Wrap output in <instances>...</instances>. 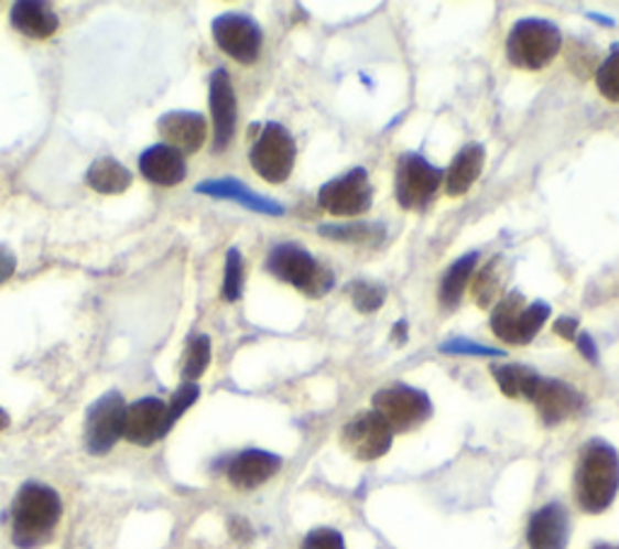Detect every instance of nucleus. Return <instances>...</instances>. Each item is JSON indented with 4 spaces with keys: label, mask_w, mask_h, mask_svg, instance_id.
Masks as SVG:
<instances>
[{
    "label": "nucleus",
    "mask_w": 619,
    "mask_h": 549,
    "mask_svg": "<svg viewBox=\"0 0 619 549\" xmlns=\"http://www.w3.org/2000/svg\"><path fill=\"white\" fill-rule=\"evenodd\" d=\"M394 441V431L390 423L382 419L376 409L356 415L341 431V445L351 458L370 463L385 455Z\"/></svg>",
    "instance_id": "11"
},
{
    "label": "nucleus",
    "mask_w": 619,
    "mask_h": 549,
    "mask_svg": "<svg viewBox=\"0 0 619 549\" xmlns=\"http://www.w3.org/2000/svg\"><path fill=\"white\" fill-rule=\"evenodd\" d=\"M196 192L206 194V196H214V198H228V202H235V204H240V206L250 208V211H257V214H264V216H283V214H286V208H283L279 202H274V198L257 194L245 182L232 180V177L202 182L199 186H196Z\"/></svg>",
    "instance_id": "19"
},
{
    "label": "nucleus",
    "mask_w": 619,
    "mask_h": 549,
    "mask_svg": "<svg viewBox=\"0 0 619 549\" xmlns=\"http://www.w3.org/2000/svg\"><path fill=\"white\" fill-rule=\"evenodd\" d=\"M281 470V458L269 451H245L232 460L228 467V480L235 489L252 492L269 482Z\"/></svg>",
    "instance_id": "18"
},
{
    "label": "nucleus",
    "mask_w": 619,
    "mask_h": 549,
    "mask_svg": "<svg viewBox=\"0 0 619 549\" xmlns=\"http://www.w3.org/2000/svg\"><path fill=\"white\" fill-rule=\"evenodd\" d=\"M139 168L143 177L158 186H175L187 177V162H184V155L165 143L151 146L148 151H143Z\"/></svg>",
    "instance_id": "20"
},
{
    "label": "nucleus",
    "mask_w": 619,
    "mask_h": 549,
    "mask_svg": "<svg viewBox=\"0 0 619 549\" xmlns=\"http://www.w3.org/2000/svg\"><path fill=\"white\" fill-rule=\"evenodd\" d=\"M167 423V405L158 397H143L139 402H133L127 407V415H123V435L129 443L135 445H153L158 441H163L170 433Z\"/></svg>",
    "instance_id": "13"
},
{
    "label": "nucleus",
    "mask_w": 619,
    "mask_h": 549,
    "mask_svg": "<svg viewBox=\"0 0 619 549\" xmlns=\"http://www.w3.org/2000/svg\"><path fill=\"white\" fill-rule=\"evenodd\" d=\"M530 402L537 407L540 417L547 427H560L562 421L576 417L584 409V397H580L576 388L564 380L542 376L530 395Z\"/></svg>",
    "instance_id": "15"
},
{
    "label": "nucleus",
    "mask_w": 619,
    "mask_h": 549,
    "mask_svg": "<svg viewBox=\"0 0 619 549\" xmlns=\"http://www.w3.org/2000/svg\"><path fill=\"white\" fill-rule=\"evenodd\" d=\"M295 155H298V148H295V141L289 129L281 127L276 121H271L254 141L250 151V162L254 172L264 182L281 184L291 177V172L295 168Z\"/></svg>",
    "instance_id": "6"
},
{
    "label": "nucleus",
    "mask_w": 619,
    "mask_h": 549,
    "mask_svg": "<svg viewBox=\"0 0 619 549\" xmlns=\"http://www.w3.org/2000/svg\"><path fill=\"white\" fill-rule=\"evenodd\" d=\"M385 298H388V291H385V286H380V283L356 281L351 286L354 308L358 310V313H363V315L378 313V310L385 305Z\"/></svg>",
    "instance_id": "30"
},
{
    "label": "nucleus",
    "mask_w": 619,
    "mask_h": 549,
    "mask_svg": "<svg viewBox=\"0 0 619 549\" xmlns=\"http://www.w3.org/2000/svg\"><path fill=\"white\" fill-rule=\"evenodd\" d=\"M574 489L586 514H602L612 506L619 492V455L608 441L593 439L580 448Z\"/></svg>",
    "instance_id": "1"
},
{
    "label": "nucleus",
    "mask_w": 619,
    "mask_h": 549,
    "mask_svg": "<svg viewBox=\"0 0 619 549\" xmlns=\"http://www.w3.org/2000/svg\"><path fill=\"white\" fill-rule=\"evenodd\" d=\"M596 85L605 99L619 103V46L600 64L596 73Z\"/></svg>",
    "instance_id": "31"
},
{
    "label": "nucleus",
    "mask_w": 619,
    "mask_h": 549,
    "mask_svg": "<svg viewBox=\"0 0 619 549\" xmlns=\"http://www.w3.org/2000/svg\"><path fill=\"white\" fill-rule=\"evenodd\" d=\"M269 273L310 298H322L334 289V273L295 243H283L271 249L267 257Z\"/></svg>",
    "instance_id": "4"
},
{
    "label": "nucleus",
    "mask_w": 619,
    "mask_h": 549,
    "mask_svg": "<svg viewBox=\"0 0 619 549\" xmlns=\"http://www.w3.org/2000/svg\"><path fill=\"white\" fill-rule=\"evenodd\" d=\"M491 376L499 383V388L506 397H525L530 399L532 390L540 380V376L532 368L518 366V364H506V366H491Z\"/></svg>",
    "instance_id": "25"
},
{
    "label": "nucleus",
    "mask_w": 619,
    "mask_h": 549,
    "mask_svg": "<svg viewBox=\"0 0 619 549\" xmlns=\"http://www.w3.org/2000/svg\"><path fill=\"white\" fill-rule=\"evenodd\" d=\"M85 180H88V184L93 186L95 192L107 194V196H117V194H123L129 190L131 182H133V174H131L129 168H123L119 160L100 158L88 168Z\"/></svg>",
    "instance_id": "23"
},
{
    "label": "nucleus",
    "mask_w": 619,
    "mask_h": 549,
    "mask_svg": "<svg viewBox=\"0 0 619 549\" xmlns=\"http://www.w3.org/2000/svg\"><path fill=\"white\" fill-rule=\"evenodd\" d=\"M373 409L390 423L394 433H406L421 427L433 411L428 395L404 383L378 390L373 395Z\"/></svg>",
    "instance_id": "7"
},
{
    "label": "nucleus",
    "mask_w": 619,
    "mask_h": 549,
    "mask_svg": "<svg viewBox=\"0 0 619 549\" xmlns=\"http://www.w3.org/2000/svg\"><path fill=\"white\" fill-rule=\"evenodd\" d=\"M562 30L554 22L525 18L511 28L509 40H506V56L518 68L542 71L562 52Z\"/></svg>",
    "instance_id": "3"
},
{
    "label": "nucleus",
    "mask_w": 619,
    "mask_h": 549,
    "mask_svg": "<svg viewBox=\"0 0 619 549\" xmlns=\"http://www.w3.org/2000/svg\"><path fill=\"white\" fill-rule=\"evenodd\" d=\"M18 269V257L12 255V249L0 245V283H6Z\"/></svg>",
    "instance_id": "35"
},
{
    "label": "nucleus",
    "mask_w": 619,
    "mask_h": 549,
    "mask_svg": "<svg viewBox=\"0 0 619 549\" xmlns=\"http://www.w3.org/2000/svg\"><path fill=\"white\" fill-rule=\"evenodd\" d=\"M475 298L481 308H491L499 303V291H501V273H499V261H489V265L477 273L475 279Z\"/></svg>",
    "instance_id": "29"
},
{
    "label": "nucleus",
    "mask_w": 619,
    "mask_h": 549,
    "mask_svg": "<svg viewBox=\"0 0 619 549\" xmlns=\"http://www.w3.org/2000/svg\"><path fill=\"white\" fill-rule=\"evenodd\" d=\"M477 261H479V252H467L460 259H455L450 269L445 271V277L441 281V303L445 308H455L460 303V298L467 289L469 279H473V273L477 269Z\"/></svg>",
    "instance_id": "24"
},
{
    "label": "nucleus",
    "mask_w": 619,
    "mask_h": 549,
    "mask_svg": "<svg viewBox=\"0 0 619 549\" xmlns=\"http://www.w3.org/2000/svg\"><path fill=\"white\" fill-rule=\"evenodd\" d=\"M485 160L487 153L479 143L465 146L463 151L453 158L448 172H445V192H448V196L467 194L469 186L479 180L481 170H485Z\"/></svg>",
    "instance_id": "22"
},
{
    "label": "nucleus",
    "mask_w": 619,
    "mask_h": 549,
    "mask_svg": "<svg viewBox=\"0 0 619 549\" xmlns=\"http://www.w3.org/2000/svg\"><path fill=\"white\" fill-rule=\"evenodd\" d=\"M406 330H410V327H406V322H404V320H400L398 324H394V330H392V342H394V344H400V346H402V344H406Z\"/></svg>",
    "instance_id": "38"
},
{
    "label": "nucleus",
    "mask_w": 619,
    "mask_h": 549,
    "mask_svg": "<svg viewBox=\"0 0 619 549\" xmlns=\"http://www.w3.org/2000/svg\"><path fill=\"white\" fill-rule=\"evenodd\" d=\"M554 332L560 334V336H564V340H576V332H578V320H574V317H562V320H556L554 322Z\"/></svg>",
    "instance_id": "37"
},
{
    "label": "nucleus",
    "mask_w": 619,
    "mask_h": 549,
    "mask_svg": "<svg viewBox=\"0 0 619 549\" xmlns=\"http://www.w3.org/2000/svg\"><path fill=\"white\" fill-rule=\"evenodd\" d=\"M588 18L590 20H596V22H600V24H608V28H612V20L610 18H602V15H598V12H588Z\"/></svg>",
    "instance_id": "39"
},
{
    "label": "nucleus",
    "mask_w": 619,
    "mask_h": 549,
    "mask_svg": "<svg viewBox=\"0 0 619 549\" xmlns=\"http://www.w3.org/2000/svg\"><path fill=\"white\" fill-rule=\"evenodd\" d=\"M208 105L210 117H214V148L220 153L226 151L235 139V127H238V97L228 76V71H214L208 85Z\"/></svg>",
    "instance_id": "14"
},
{
    "label": "nucleus",
    "mask_w": 619,
    "mask_h": 549,
    "mask_svg": "<svg viewBox=\"0 0 619 549\" xmlns=\"http://www.w3.org/2000/svg\"><path fill=\"white\" fill-rule=\"evenodd\" d=\"M317 204L332 216L354 218L363 216L373 206V186H370L368 172L354 168L341 177L327 182L317 192Z\"/></svg>",
    "instance_id": "8"
},
{
    "label": "nucleus",
    "mask_w": 619,
    "mask_h": 549,
    "mask_svg": "<svg viewBox=\"0 0 619 549\" xmlns=\"http://www.w3.org/2000/svg\"><path fill=\"white\" fill-rule=\"evenodd\" d=\"M576 346H578V352L586 356V360H590V364H598V358H600V354H598V346H596V342H593V336L590 334H576Z\"/></svg>",
    "instance_id": "36"
},
{
    "label": "nucleus",
    "mask_w": 619,
    "mask_h": 549,
    "mask_svg": "<svg viewBox=\"0 0 619 549\" xmlns=\"http://www.w3.org/2000/svg\"><path fill=\"white\" fill-rule=\"evenodd\" d=\"M593 549H619V545H610V542H600V545H596Z\"/></svg>",
    "instance_id": "41"
},
{
    "label": "nucleus",
    "mask_w": 619,
    "mask_h": 549,
    "mask_svg": "<svg viewBox=\"0 0 619 549\" xmlns=\"http://www.w3.org/2000/svg\"><path fill=\"white\" fill-rule=\"evenodd\" d=\"M123 415H127V405L117 390L102 395L90 407L85 419V445L93 455H107L115 448L123 435Z\"/></svg>",
    "instance_id": "12"
},
{
    "label": "nucleus",
    "mask_w": 619,
    "mask_h": 549,
    "mask_svg": "<svg viewBox=\"0 0 619 549\" xmlns=\"http://www.w3.org/2000/svg\"><path fill=\"white\" fill-rule=\"evenodd\" d=\"M199 385L196 383H182V388L172 395V402L167 405V423H170V429L175 427V423L180 421V417L187 411L196 399H199Z\"/></svg>",
    "instance_id": "33"
},
{
    "label": "nucleus",
    "mask_w": 619,
    "mask_h": 549,
    "mask_svg": "<svg viewBox=\"0 0 619 549\" xmlns=\"http://www.w3.org/2000/svg\"><path fill=\"white\" fill-rule=\"evenodd\" d=\"M158 131L165 139V146L175 148L182 155L199 153L206 143L208 123L196 111H167L160 117Z\"/></svg>",
    "instance_id": "16"
},
{
    "label": "nucleus",
    "mask_w": 619,
    "mask_h": 549,
    "mask_svg": "<svg viewBox=\"0 0 619 549\" xmlns=\"http://www.w3.org/2000/svg\"><path fill=\"white\" fill-rule=\"evenodd\" d=\"M441 352L443 354H453V356H481V358H501L506 356L501 348H493L487 344H479L473 340H463V336H457V340H450L441 344Z\"/></svg>",
    "instance_id": "32"
},
{
    "label": "nucleus",
    "mask_w": 619,
    "mask_h": 549,
    "mask_svg": "<svg viewBox=\"0 0 619 549\" xmlns=\"http://www.w3.org/2000/svg\"><path fill=\"white\" fill-rule=\"evenodd\" d=\"M245 286V259L238 247H230L226 255V273H222V298L228 303L240 301Z\"/></svg>",
    "instance_id": "28"
},
{
    "label": "nucleus",
    "mask_w": 619,
    "mask_h": 549,
    "mask_svg": "<svg viewBox=\"0 0 619 549\" xmlns=\"http://www.w3.org/2000/svg\"><path fill=\"white\" fill-rule=\"evenodd\" d=\"M445 172L419 155L406 153L398 162V174H394V196L402 208H421L436 196Z\"/></svg>",
    "instance_id": "10"
},
{
    "label": "nucleus",
    "mask_w": 619,
    "mask_h": 549,
    "mask_svg": "<svg viewBox=\"0 0 619 549\" xmlns=\"http://www.w3.org/2000/svg\"><path fill=\"white\" fill-rule=\"evenodd\" d=\"M210 364V340L206 334L192 336L187 348L182 356V378L184 383H196L199 380Z\"/></svg>",
    "instance_id": "26"
},
{
    "label": "nucleus",
    "mask_w": 619,
    "mask_h": 549,
    "mask_svg": "<svg viewBox=\"0 0 619 549\" xmlns=\"http://www.w3.org/2000/svg\"><path fill=\"white\" fill-rule=\"evenodd\" d=\"M12 28L32 40H48L58 30V15L40 0H20L10 10Z\"/></svg>",
    "instance_id": "21"
},
{
    "label": "nucleus",
    "mask_w": 619,
    "mask_h": 549,
    "mask_svg": "<svg viewBox=\"0 0 619 549\" xmlns=\"http://www.w3.org/2000/svg\"><path fill=\"white\" fill-rule=\"evenodd\" d=\"M8 423H10V419H8V415H6V409H0V431H6V429H8Z\"/></svg>",
    "instance_id": "40"
},
{
    "label": "nucleus",
    "mask_w": 619,
    "mask_h": 549,
    "mask_svg": "<svg viewBox=\"0 0 619 549\" xmlns=\"http://www.w3.org/2000/svg\"><path fill=\"white\" fill-rule=\"evenodd\" d=\"M303 549H346L341 532L332 528H315L305 535Z\"/></svg>",
    "instance_id": "34"
},
{
    "label": "nucleus",
    "mask_w": 619,
    "mask_h": 549,
    "mask_svg": "<svg viewBox=\"0 0 619 549\" xmlns=\"http://www.w3.org/2000/svg\"><path fill=\"white\" fill-rule=\"evenodd\" d=\"M214 40L220 46V52H226L232 61H238L242 66H252L262 54L264 34L257 20L242 12H222L210 24Z\"/></svg>",
    "instance_id": "9"
},
{
    "label": "nucleus",
    "mask_w": 619,
    "mask_h": 549,
    "mask_svg": "<svg viewBox=\"0 0 619 549\" xmlns=\"http://www.w3.org/2000/svg\"><path fill=\"white\" fill-rule=\"evenodd\" d=\"M572 538V520L562 504H547L532 514L528 523L530 549H566Z\"/></svg>",
    "instance_id": "17"
},
{
    "label": "nucleus",
    "mask_w": 619,
    "mask_h": 549,
    "mask_svg": "<svg viewBox=\"0 0 619 549\" xmlns=\"http://www.w3.org/2000/svg\"><path fill=\"white\" fill-rule=\"evenodd\" d=\"M64 506L52 486L28 482L12 504V540L22 549H36L52 538Z\"/></svg>",
    "instance_id": "2"
},
{
    "label": "nucleus",
    "mask_w": 619,
    "mask_h": 549,
    "mask_svg": "<svg viewBox=\"0 0 619 549\" xmlns=\"http://www.w3.org/2000/svg\"><path fill=\"white\" fill-rule=\"evenodd\" d=\"M319 233L325 237H332V240L339 243H368L376 245L385 237V230L382 226H376V223H349V226H322Z\"/></svg>",
    "instance_id": "27"
},
{
    "label": "nucleus",
    "mask_w": 619,
    "mask_h": 549,
    "mask_svg": "<svg viewBox=\"0 0 619 549\" xmlns=\"http://www.w3.org/2000/svg\"><path fill=\"white\" fill-rule=\"evenodd\" d=\"M552 308L547 303H525V298L515 293H509L493 305L491 313V332L499 336L506 344H530L540 330L544 327V322L550 320Z\"/></svg>",
    "instance_id": "5"
}]
</instances>
